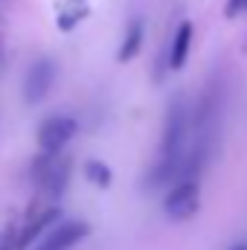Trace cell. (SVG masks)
Wrapping results in <instances>:
<instances>
[{
	"mask_svg": "<svg viewBox=\"0 0 247 250\" xmlns=\"http://www.w3.org/2000/svg\"><path fill=\"white\" fill-rule=\"evenodd\" d=\"M186 137H189V108L184 96H175L169 102L166 120H163V137H160V160H169L181 169V157L186 151Z\"/></svg>",
	"mask_w": 247,
	"mask_h": 250,
	"instance_id": "6da1fadb",
	"label": "cell"
},
{
	"mask_svg": "<svg viewBox=\"0 0 247 250\" xmlns=\"http://www.w3.org/2000/svg\"><path fill=\"white\" fill-rule=\"evenodd\" d=\"M198 178H181L175 187L166 192L163 198V212L172 218V221H186L198 212Z\"/></svg>",
	"mask_w": 247,
	"mask_h": 250,
	"instance_id": "7a4b0ae2",
	"label": "cell"
},
{
	"mask_svg": "<svg viewBox=\"0 0 247 250\" xmlns=\"http://www.w3.org/2000/svg\"><path fill=\"white\" fill-rule=\"evenodd\" d=\"M79 131V123L73 117H64V114H53L47 117L41 128H38V151H47V154H59L64 151V146L76 137Z\"/></svg>",
	"mask_w": 247,
	"mask_h": 250,
	"instance_id": "3957f363",
	"label": "cell"
},
{
	"mask_svg": "<svg viewBox=\"0 0 247 250\" xmlns=\"http://www.w3.org/2000/svg\"><path fill=\"white\" fill-rule=\"evenodd\" d=\"M53 84H56V62L47 59V56L35 59L29 64L26 76H23V99H26V105L44 102L47 93L53 90Z\"/></svg>",
	"mask_w": 247,
	"mask_h": 250,
	"instance_id": "277c9868",
	"label": "cell"
},
{
	"mask_svg": "<svg viewBox=\"0 0 247 250\" xmlns=\"http://www.w3.org/2000/svg\"><path fill=\"white\" fill-rule=\"evenodd\" d=\"M90 236V224L76 218V221H62L59 227H53L47 236H41L35 242V250H73L79 242H84Z\"/></svg>",
	"mask_w": 247,
	"mask_h": 250,
	"instance_id": "5b68a950",
	"label": "cell"
},
{
	"mask_svg": "<svg viewBox=\"0 0 247 250\" xmlns=\"http://www.w3.org/2000/svg\"><path fill=\"white\" fill-rule=\"evenodd\" d=\"M70 175H73V163H70V157H64L62 151L50 160V166H47V172L41 175V181L35 184V187L41 189L47 198H62L67 187H70Z\"/></svg>",
	"mask_w": 247,
	"mask_h": 250,
	"instance_id": "8992f818",
	"label": "cell"
},
{
	"mask_svg": "<svg viewBox=\"0 0 247 250\" xmlns=\"http://www.w3.org/2000/svg\"><path fill=\"white\" fill-rule=\"evenodd\" d=\"M59 218H62V207H47V209H44V212H38L35 218H26L23 230H18V233H15V250L32 248V245L47 233V227H53Z\"/></svg>",
	"mask_w": 247,
	"mask_h": 250,
	"instance_id": "52a82bcc",
	"label": "cell"
},
{
	"mask_svg": "<svg viewBox=\"0 0 247 250\" xmlns=\"http://www.w3.org/2000/svg\"><path fill=\"white\" fill-rule=\"evenodd\" d=\"M192 35H195L192 21H181V23H178V29H175L172 47H169V53H166V59H169V67H172V70H184V67H186L189 50H192Z\"/></svg>",
	"mask_w": 247,
	"mask_h": 250,
	"instance_id": "ba28073f",
	"label": "cell"
},
{
	"mask_svg": "<svg viewBox=\"0 0 247 250\" xmlns=\"http://www.w3.org/2000/svg\"><path fill=\"white\" fill-rule=\"evenodd\" d=\"M143 35H145V21H143V18H131V23H128V29H125L123 44H120V53H117V62L128 64L134 56H140Z\"/></svg>",
	"mask_w": 247,
	"mask_h": 250,
	"instance_id": "9c48e42d",
	"label": "cell"
},
{
	"mask_svg": "<svg viewBox=\"0 0 247 250\" xmlns=\"http://www.w3.org/2000/svg\"><path fill=\"white\" fill-rule=\"evenodd\" d=\"M82 172H84V178H87L93 187H99V189H108L114 184V172H111V166H108L105 160H84Z\"/></svg>",
	"mask_w": 247,
	"mask_h": 250,
	"instance_id": "30bf717a",
	"label": "cell"
},
{
	"mask_svg": "<svg viewBox=\"0 0 247 250\" xmlns=\"http://www.w3.org/2000/svg\"><path fill=\"white\" fill-rule=\"evenodd\" d=\"M0 250H15V227H6L0 233Z\"/></svg>",
	"mask_w": 247,
	"mask_h": 250,
	"instance_id": "8fae6325",
	"label": "cell"
},
{
	"mask_svg": "<svg viewBox=\"0 0 247 250\" xmlns=\"http://www.w3.org/2000/svg\"><path fill=\"white\" fill-rule=\"evenodd\" d=\"M242 6H245V0H227V6H224V15H227V18H236V15L242 12Z\"/></svg>",
	"mask_w": 247,
	"mask_h": 250,
	"instance_id": "7c38bea8",
	"label": "cell"
},
{
	"mask_svg": "<svg viewBox=\"0 0 247 250\" xmlns=\"http://www.w3.org/2000/svg\"><path fill=\"white\" fill-rule=\"evenodd\" d=\"M230 250H247V242H239V245H233Z\"/></svg>",
	"mask_w": 247,
	"mask_h": 250,
	"instance_id": "4fadbf2b",
	"label": "cell"
},
{
	"mask_svg": "<svg viewBox=\"0 0 247 250\" xmlns=\"http://www.w3.org/2000/svg\"><path fill=\"white\" fill-rule=\"evenodd\" d=\"M245 9H247V0H245V6H242V12H245Z\"/></svg>",
	"mask_w": 247,
	"mask_h": 250,
	"instance_id": "5bb4252c",
	"label": "cell"
}]
</instances>
